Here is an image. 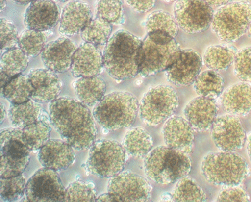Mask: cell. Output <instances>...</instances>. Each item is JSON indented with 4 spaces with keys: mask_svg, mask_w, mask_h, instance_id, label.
Masks as SVG:
<instances>
[{
    "mask_svg": "<svg viewBox=\"0 0 251 202\" xmlns=\"http://www.w3.org/2000/svg\"><path fill=\"white\" fill-rule=\"evenodd\" d=\"M33 90L28 75L20 74L1 89V95L11 104H20L31 99Z\"/></svg>",
    "mask_w": 251,
    "mask_h": 202,
    "instance_id": "obj_29",
    "label": "cell"
},
{
    "mask_svg": "<svg viewBox=\"0 0 251 202\" xmlns=\"http://www.w3.org/2000/svg\"><path fill=\"white\" fill-rule=\"evenodd\" d=\"M104 69L103 53L100 47L83 43L75 52L70 70L75 78L99 76Z\"/></svg>",
    "mask_w": 251,
    "mask_h": 202,
    "instance_id": "obj_17",
    "label": "cell"
},
{
    "mask_svg": "<svg viewBox=\"0 0 251 202\" xmlns=\"http://www.w3.org/2000/svg\"><path fill=\"white\" fill-rule=\"evenodd\" d=\"M222 108L235 116H246L251 111V85L241 82L226 88L221 95Z\"/></svg>",
    "mask_w": 251,
    "mask_h": 202,
    "instance_id": "obj_24",
    "label": "cell"
},
{
    "mask_svg": "<svg viewBox=\"0 0 251 202\" xmlns=\"http://www.w3.org/2000/svg\"><path fill=\"white\" fill-rule=\"evenodd\" d=\"M97 199L94 186L82 180H76L66 188L64 202H96Z\"/></svg>",
    "mask_w": 251,
    "mask_h": 202,
    "instance_id": "obj_39",
    "label": "cell"
},
{
    "mask_svg": "<svg viewBox=\"0 0 251 202\" xmlns=\"http://www.w3.org/2000/svg\"><path fill=\"white\" fill-rule=\"evenodd\" d=\"M11 1L14 3L19 4V5H27L35 0H11Z\"/></svg>",
    "mask_w": 251,
    "mask_h": 202,
    "instance_id": "obj_49",
    "label": "cell"
},
{
    "mask_svg": "<svg viewBox=\"0 0 251 202\" xmlns=\"http://www.w3.org/2000/svg\"><path fill=\"white\" fill-rule=\"evenodd\" d=\"M49 118L63 140L74 149L87 150L95 142L98 132L93 114L79 100L56 98L49 105Z\"/></svg>",
    "mask_w": 251,
    "mask_h": 202,
    "instance_id": "obj_1",
    "label": "cell"
},
{
    "mask_svg": "<svg viewBox=\"0 0 251 202\" xmlns=\"http://www.w3.org/2000/svg\"><path fill=\"white\" fill-rule=\"evenodd\" d=\"M233 63L235 76L242 82H251V46L237 50Z\"/></svg>",
    "mask_w": 251,
    "mask_h": 202,
    "instance_id": "obj_40",
    "label": "cell"
},
{
    "mask_svg": "<svg viewBox=\"0 0 251 202\" xmlns=\"http://www.w3.org/2000/svg\"><path fill=\"white\" fill-rule=\"evenodd\" d=\"M126 159L123 145L113 139H100L90 148L86 168L94 176L112 178L123 172Z\"/></svg>",
    "mask_w": 251,
    "mask_h": 202,
    "instance_id": "obj_8",
    "label": "cell"
},
{
    "mask_svg": "<svg viewBox=\"0 0 251 202\" xmlns=\"http://www.w3.org/2000/svg\"><path fill=\"white\" fill-rule=\"evenodd\" d=\"M180 45L174 37L162 31L147 33L141 43L139 74L143 77L165 72L180 54Z\"/></svg>",
    "mask_w": 251,
    "mask_h": 202,
    "instance_id": "obj_3",
    "label": "cell"
},
{
    "mask_svg": "<svg viewBox=\"0 0 251 202\" xmlns=\"http://www.w3.org/2000/svg\"><path fill=\"white\" fill-rule=\"evenodd\" d=\"M247 35H248V36L249 38L251 39V23H250V25H249L248 29H247Z\"/></svg>",
    "mask_w": 251,
    "mask_h": 202,
    "instance_id": "obj_51",
    "label": "cell"
},
{
    "mask_svg": "<svg viewBox=\"0 0 251 202\" xmlns=\"http://www.w3.org/2000/svg\"><path fill=\"white\" fill-rule=\"evenodd\" d=\"M25 177L23 174L0 178V196L4 202H15L25 193Z\"/></svg>",
    "mask_w": 251,
    "mask_h": 202,
    "instance_id": "obj_38",
    "label": "cell"
},
{
    "mask_svg": "<svg viewBox=\"0 0 251 202\" xmlns=\"http://www.w3.org/2000/svg\"><path fill=\"white\" fill-rule=\"evenodd\" d=\"M224 80L219 73L209 70L200 73L194 82V88L199 96L211 98H219L223 92Z\"/></svg>",
    "mask_w": 251,
    "mask_h": 202,
    "instance_id": "obj_31",
    "label": "cell"
},
{
    "mask_svg": "<svg viewBox=\"0 0 251 202\" xmlns=\"http://www.w3.org/2000/svg\"><path fill=\"white\" fill-rule=\"evenodd\" d=\"M142 40L125 29L111 35L103 51L104 68L117 81L139 74V54Z\"/></svg>",
    "mask_w": 251,
    "mask_h": 202,
    "instance_id": "obj_2",
    "label": "cell"
},
{
    "mask_svg": "<svg viewBox=\"0 0 251 202\" xmlns=\"http://www.w3.org/2000/svg\"><path fill=\"white\" fill-rule=\"evenodd\" d=\"M247 152H248L249 160L251 162V133L247 136Z\"/></svg>",
    "mask_w": 251,
    "mask_h": 202,
    "instance_id": "obj_47",
    "label": "cell"
},
{
    "mask_svg": "<svg viewBox=\"0 0 251 202\" xmlns=\"http://www.w3.org/2000/svg\"><path fill=\"white\" fill-rule=\"evenodd\" d=\"M30 152L23 140L22 129L9 127L1 129L0 177H12L23 174L30 161Z\"/></svg>",
    "mask_w": 251,
    "mask_h": 202,
    "instance_id": "obj_9",
    "label": "cell"
},
{
    "mask_svg": "<svg viewBox=\"0 0 251 202\" xmlns=\"http://www.w3.org/2000/svg\"><path fill=\"white\" fill-rule=\"evenodd\" d=\"M137 98L130 92L117 91L104 96L93 110L94 119L109 131L127 128L135 123L139 112Z\"/></svg>",
    "mask_w": 251,
    "mask_h": 202,
    "instance_id": "obj_5",
    "label": "cell"
},
{
    "mask_svg": "<svg viewBox=\"0 0 251 202\" xmlns=\"http://www.w3.org/2000/svg\"><path fill=\"white\" fill-rule=\"evenodd\" d=\"M251 23L250 2L231 1L215 12L211 27L221 41L233 43L247 33Z\"/></svg>",
    "mask_w": 251,
    "mask_h": 202,
    "instance_id": "obj_7",
    "label": "cell"
},
{
    "mask_svg": "<svg viewBox=\"0 0 251 202\" xmlns=\"http://www.w3.org/2000/svg\"><path fill=\"white\" fill-rule=\"evenodd\" d=\"M203 58L191 49H181L176 61L166 71L167 79L176 86H186L194 83L201 73Z\"/></svg>",
    "mask_w": 251,
    "mask_h": 202,
    "instance_id": "obj_15",
    "label": "cell"
},
{
    "mask_svg": "<svg viewBox=\"0 0 251 202\" xmlns=\"http://www.w3.org/2000/svg\"><path fill=\"white\" fill-rule=\"evenodd\" d=\"M172 200L174 202H205L207 195L195 180L187 177L181 178L173 188Z\"/></svg>",
    "mask_w": 251,
    "mask_h": 202,
    "instance_id": "obj_34",
    "label": "cell"
},
{
    "mask_svg": "<svg viewBox=\"0 0 251 202\" xmlns=\"http://www.w3.org/2000/svg\"><path fill=\"white\" fill-rule=\"evenodd\" d=\"M213 9L204 0H178L174 17L178 27L189 34L207 30L211 26Z\"/></svg>",
    "mask_w": 251,
    "mask_h": 202,
    "instance_id": "obj_11",
    "label": "cell"
},
{
    "mask_svg": "<svg viewBox=\"0 0 251 202\" xmlns=\"http://www.w3.org/2000/svg\"><path fill=\"white\" fill-rule=\"evenodd\" d=\"M46 42L47 36L43 31L27 29L20 33L18 46L29 58H34L41 54Z\"/></svg>",
    "mask_w": 251,
    "mask_h": 202,
    "instance_id": "obj_36",
    "label": "cell"
},
{
    "mask_svg": "<svg viewBox=\"0 0 251 202\" xmlns=\"http://www.w3.org/2000/svg\"><path fill=\"white\" fill-rule=\"evenodd\" d=\"M152 188L148 180L130 172H122L111 178L107 191L121 202H148Z\"/></svg>",
    "mask_w": 251,
    "mask_h": 202,
    "instance_id": "obj_13",
    "label": "cell"
},
{
    "mask_svg": "<svg viewBox=\"0 0 251 202\" xmlns=\"http://www.w3.org/2000/svg\"><path fill=\"white\" fill-rule=\"evenodd\" d=\"M92 19V10L88 3L82 1L69 2L61 14L59 31L64 36L78 34Z\"/></svg>",
    "mask_w": 251,
    "mask_h": 202,
    "instance_id": "obj_22",
    "label": "cell"
},
{
    "mask_svg": "<svg viewBox=\"0 0 251 202\" xmlns=\"http://www.w3.org/2000/svg\"><path fill=\"white\" fill-rule=\"evenodd\" d=\"M145 27L147 33L154 31H165L174 38L177 35L179 28L174 17L162 10H158L149 15L145 21Z\"/></svg>",
    "mask_w": 251,
    "mask_h": 202,
    "instance_id": "obj_35",
    "label": "cell"
},
{
    "mask_svg": "<svg viewBox=\"0 0 251 202\" xmlns=\"http://www.w3.org/2000/svg\"><path fill=\"white\" fill-rule=\"evenodd\" d=\"M237 52L236 47L231 45H211L204 52V64L210 70L223 72L234 62Z\"/></svg>",
    "mask_w": 251,
    "mask_h": 202,
    "instance_id": "obj_27",
    "label": "cell"
},
{
    "mask_svg": "<svg viewBox=\"0 0 251 202\" xmlns=\"http://www.w3.org/2000/svg\"><path fill=\"white\" fill-rule=\"evenodd\" d=\"M55 1L62 2V3H65V2L68 1L69 0H54Z\"/></svg>",
    "mask_w": 251,
    "mask_h": 202,
    "instance_id": "obj_52",
    "label": "cell"
},
{
    "mask_svg": "<svg viewBox=\"0 0 251 202\" xmlns=\"http://www.w3.org/2000/svg\"><path fill=\"white\" fill-rule=\"evenodd\" d=\"M178 104L177 94L172 86L160 84L151 88L139 103L140 119L149 126H156L172 117Z\"/></svg>",
    "mask_w": 251,
    "mask_h": 202,
    "instance_id": "obj_10",
    "label": "cell"
},
{
    "mask_svg": "<svg viewBox=\"0 0 251 202\" xmlns=\"http://www.w3.org/2000/svg\"><path fill=\"white\" fill-rule=\"evenodd\" d=\"M194 129L185 118L172 116L167 120L162 133L166 146L190 154L194 146Z\"/></svg>",
    "mask_w": 251,
    "mask_h": 202,
    "instance_id": "obj_20",
    "label": "cell"
},
{
    "mask_svg": "<svg viewBox=\"0 0 251 202\" xmlns=\"http://www.w3.org/2000/svg\"><path fill=\"white\" fill-rule=\"evenodd\" d=\"M96 202H118L117 198L113 194L107 192L97 197Z\"/></svg>",
    "mask_w": 251,
    "mask_h": 202,
    "instance_id": "obj_45",
    "label": "cell"
},
{
    "mask_svg": "<svg viewBox=\"0 0 251 202\" xmlns=\"http://www.w3.org/2000/svg\"><path fill=\"white\" fill-rule=\"evenodd\" d=\"M122 145L129 156L142 158L152 149L153 139L145 129L133 127L126 133Z\"/></svg>",
    "mask_w": 251,
    "mask_h": 202,
    "instance_id": "obj_28",
    "label": "cell"
},
{
    "mask_svg": "<svg viewBox=\"0 0 251 202\" xmlns=\"http://www.w3.org/2000/svg\"><path fill=\"white\" fill-rule=\"evenodd\" d=\"M216 202H249V197L243 188L236 186H226L218 194Z\"/></svg>",
    "mask_w": 251,
    "mask_h": 202,
    "instance_id": "obj_42",
    "label": "cell"
},
{
    "mask_svg": "<svg viewBox=\"0 0 251 202\" xmlns=\"http://www.w3.org/2000/svg\"><path fill=\"white\" fill-rule=\"evenodd\" d=\"M96 17L105 20L112 25L125 23L122 0H98L96 4Z\"/></svg>",
    "mask_w": 251,
    "mask_h": 202,
    "instance_id": "obj_37",
    "label": "cell"
},
{
    "mask_svg": "<svg viewBox=\"0 0 251 202\" xmlns=\"http://www.w3.org/2000/svg\"><path fill=\"white\" fill-rule=\"evenodd\" d=\"M211 7H221L230 3L232 0H204Z\"/></svg>",
    "mask_w": 251,
    "mask_h": 202,
    "instance_id": "obj_44",
    "label": "cell"
},
{
    "mask_svg": "<svg viewBox=\"0 0 251 202\" xmlns=\"http://www.w3.org/2000/svg\"><path fill=\"white\" fill-rule=\"evenodd\" d=\"M0 1H1L0 2V10H1V12H3L7 6V1L6 0H0Z\"/></svg>",
    "mask_w": 251,
    "mask_h": 202,
    "instance_id": "obj_50",
    "label": "cell"
},
{
    "mask_svg": "<svg viewBox=\"0 0 251 202\" xmlns=\"http://www.w3.org/2000/svg\"><path fill=\"white\" fill-rule=\"evenodd\" d=\"M77 48L68 37H59L45 45L41 54L43 64L56 74L67 72L70 70L73 56Z\"/></svg>",
    "mask_w": 251,
    "mask_h": 202,
    "instance_id": "obj_18",
    "label": "cell"
},
{
    "mask_svg": "<svg viewBox=\"0 0 251 202\" xmlns=\"http://www.w3.org/2000/svg\"><path fill=\"white\" fill-rule=\"evenodd\" d=\"M133 11L137 13H146L154 7L156 0H125Z\"/></svg>",
    "mask_w": 251,
    "mask_h": 202,
    "instance_id": "obj_43",
    "label": "cell"
},
{
    "mask_svg": "<svg viewBox=\"0 0 251 202\" xmlns=\"http://www.w3.org/2000/svg\"><path fill=\"white\" fill-rule=\"evenodd\" d=\"M113 25L109 22L96 17L86 25L80 36L84 42L100 47L105 45L111 37Z\"/></svg>",
    "mask_w": 251,
    "mask_h": 202,
    "instance_id": "obj_33",
    "label": "cell"
},
{
    "mask_svg": "<svg viewBox=\"0 0 251 202\" xmlns=\"http://www.w3.org/2000/svg\"><path fill=\"white\" fill-rule=\"evenodd\" d=\"M1 75V89L3 88L4 86L6 85L12 79L10 76H8L5 73L0 72Z\"/></svg>",
    "mask_w": 251,
    "mask_h": 202,
    "instance_id": "obj_46",
    "label": "cell"
},
{
    "mask_svg": "<svg viewBox=\"0 0 251 202\" xmlns=\"http://www.w3.org/2000/svg\"><path fill=\"white\" fill-rule=\"evenodd\" d=\"M201 172L208 182L215 186H239L249 174L245 159L234 152L221 151L204 156Z\"/></svg>",
    "mask_w": 251,
    "mask_h": 202,
    "instance_id": "obj_6",
    "label": "cell"
},
{
    "mask_svg": "<svg viewBox=\"0 0 251 202\" xmlns=\"http://www.w3.org/2000/svg\"><path fill=\"white\" fill-rule=\"evenodd\" d=\"M38 159L45 168L58 172L74 164L75 154L72 145L66 141L51 139L39 151Z\"/></svg>",
    "mask_w": 251,
    "mask_h": 202,
    "instance_id": "obj_21",
    "label": "cell"
},
{
    "mask_svg": "<svg viewBox=\"0 0 251 202\" xmlns=\"http://www.w3.org/2000/svg\"><path fill=\"white\" fill-rule=\"evenodd\" d=\"M74 86L78 100L86 106L96 105L105 96V82L98 76L78 78Z\"/></svg>",
    "mask_w": 251,
    "mask_h": 202,
    "instance_id": "obj_26",
    "label": "cell"
},
{
    "mask_svg": "<svg viewBox=\"0 0 251 202\" xmlns=\"http://www.w3.org/2000/svg\"><path fill=\"white\" fill-rule=\"evenodd\" d=\"M50 118L47 117L35 122L22 129L23 140L31 152L40 150L48 141L51 130Z\"/></svg>",
    "mask_w": 251,
    "mask_h": 202,
    "instance_id": "obj_30",
    "label": "cell"
},
{
    "mask_svg": "<svg viewBox=\"0 0 251 202\" xmlns=\"http://www.w3.org/2000/svg\"><path fill=\"white\" fill-rule=\"evenodd\" d=\"M1 31V52L3 54L6 50L17 47L19 41V35L13 22L1 18L0 19Z\"/></svg>",
    "mask_w": 251,
    "mask_h": 202,
    "instance_id": "obj_41",
    "label": "cell"
},
{
    "mask_svg": "<svg viewBox=\"0 0 251 202\" xmlns=\"http://www.w3.org/2000/svg\"><path fill=\"white\" fill-rule=\"evenodd\" d=\"M7 117V113H6V109L3 104L1 103V124L3 123Z\"/></svg>",
    "mask_w": 251,
    "mask_h": 202,
    "instance_id": "obj_48",
    "label": "cell"
},
{
    "mask_svg": "<svg viewBox=\"0 0 251 202\" xmlns=\"http://www.w3.org/2000/svg\"><path fill=\"white\" fill-rule=\"evenodd\" d=\"M29 57L19 47H15L1 54L0 72L11 78L22 74L28 66Z\"/></svg>",
    "mask_w": 251,
    "mask_h": 202,
    "instance_id": "obj_32",
    "label": "cell"
},
{
    "mask_svg": "<svg viewBox=\"0 0 251 202\" xmlns=\"http://www.w3.org/2000/svg\"><path fill=\"white\" fill-rule=\"evenodd\" d=\"M212 139L222 151L235 152L246 142V133L237 116L223 115L217 117L211 127Z\"/></svg>",
    "mask_w": 251,
    "mask_h": 202,
    "instance_id": "obj_14",
    "label": "cell"
},
{
    "mask_svg": "<svg viewBox=\"0 0 251 202\" xmlns=\"http://www.w3.org/2000/svg\"><path fill=\"white\" fill-rule=\"evenodd\" d=\"M66 188L56 171L39 169L26 183L25 197L27 202H64Z\"/></svg>",
    "mask_w": 251,
    "mask_h": 202,
    "instance_id": "obj_12",
    "label": "cell"
},
{
    "mask_svg": "<svg viewBox=\"0 0 251 202\" xmlns=\"http://www.w3.org/2000/svg\"><path fill=\"white\" fill-rule=\"evenodd\" d=\"M191 169V160L187 154L166 145L151 151L144 159L145 175L158 184L175 183L187 176Z\"/></svg>",
    "mask_w": 251,
    "mask_h": 202,
    "instance_id": "obj_4",
    "label": "cell"
},
{
    "mask_svg": "<svg viewBox=\"0 0 251 202\" xmlns=\"http://www.w3.org/2000/svg\"><path fill=\"white\" fill-rule=\"evenodd\" d=\"M164 1L166 2H173L178 1V0H164Z\"/></svg>",
    "mask_w": 251,
    "mask_h": 202,
    "instance_id": "obj_53",
    "label": "cell"
},
{
    "mask_svg": "<svg viewBox=\"0 0 251 202\" xmlns=\"http://www.w3.org/2000/svg\"><path fill=\"white\" fill-rule=\"evenodd\" d=\"M45 115L41 103L33 99L23 103L11 104L8 112L12 125L20 129L47 118Z\"/></svg>",
    "mask_w": 251,
    "mask_h": 202,
    "instance_id": "obj_25",
    "label": "cell"
},
{
    "mask_svg": "<svg viewBox=\"0 0 251 202\" xmlns=\"http://www.w3.org/2000/svg\"><path fill=\"white\" fill-rule=\"evenodd\" d=\"M27 75L34 88L31 99L43 103L58 98L62 83L56 73L47 68L34 69Z\"/></svg>",
    "mask_w": 251,
    "mask_h": 202,
    "instance_id": "obj_23",
    "label": "cell"
},
{
    "mask_svg": "<svg viewBox=\"0 0 251 202\" xmlns=\"http://www.w3.org/2000/svg\"><path fill=\"white\" fill-rule=\"evenodd\" d=\"M219 112L215 99L199 96L194 98L184 109V117L194 131L203 132L211 129Z\"/></svg>",
    "mask_w": 251,
    "mask_h": 202,
    "instance_id": "obj_19",
    "label": "cell"
},
{
    "mask_svg": "<svg viewBox=\"0 0 251 202\" xmlns=\"http://www.w3.org/2000/svg\"><path fill=\"white\" fill-rule=\"evenodd\" d=\"M61 14L60 7L54 0H35L25 10L24 23L27 29L44 32L58 25Z\"/></svg>",
    "mask_w": 251,
    "mask_h": 202,
    "instance_id": "obj_16",
    "label": "cell"
}]
</instances>
